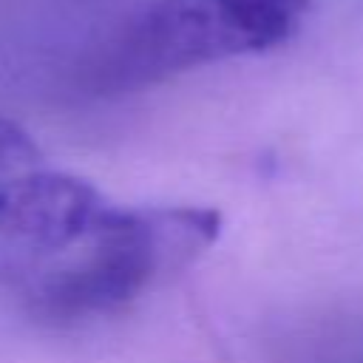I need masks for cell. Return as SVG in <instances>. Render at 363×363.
<instances>
[{"label": "cell", "mask_w": 363, "mask_h": 363, "mask_svg": "<svg viewBox=\"0 0 363 363\" xmlns=\"http://www.w3.org/2000/svg\"><path fill=\"white\" fill-rule=\"evenodd\" d=\"M309 0H156L102 51L94 88L136 91L190 68L286 43Z\"/></svg>", "instance_id": "cell-2"}, {"label": "cell", "mask_w": 363, "mask_h": 363, "mask_svg": "<svg viewBox=\"0 0 363 363\" xmlns=\"http://www.w3.org/2000/svg\"><path fill=\"white\" fill-rule=\"evenodd\" d=\"M108 204L94 184L51 170L37 142L0 113V275L31 281L74 250Z\"/></svg>", "instance_id": "cell-3"}, {"label": "cell", "mask_w": 363, "mask_h": 363, "mask_svg": "<svg viewBox=\"0 0 363 363\" xmlns=\"http://www.w3.org/2000/svg\"><path fill=\"white\" fill-rule=\"evenodd\" d=\"M221 233L213 207H116L26 284L28 309L48 323L113 315L207 252Z\"/></svg>", "instance_id": "cell-1"}]
</instances>
